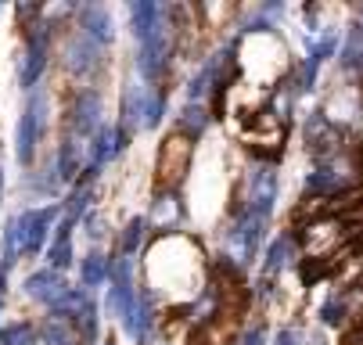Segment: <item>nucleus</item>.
I'll use <instances>...</instances> for the list:
<instances>
[{
	"instance_id": "nucleus-1",
	"label": "nucleus",
	"mask_w": 363,
	"mask_h": 345,
	"mask_svg": "<svg viewBox=\"0 0 363 345\" xmlns=\"http://www.w3.org/2000/svg\"><path fill=\"white\" fill-rule=\"evenodd\" d=\"M302 249V277H335L349 263H363V191H342L331 198L306 202L295 220Z\"/></svg>"
},
{
	"instance_id": "nucleus-2",
	"label": "nucleus",
	"mask_w": 363,
	"mask_h": 345,
	"mask_svg": "<svg viewBox=\"0 0 363 345\" xmlns=\"http://www.w3.org/2000/svg\"><path fill=\"white\" fill-rule=\"evenodd\" d=\"M238 119V137L252 147V152L259 155H281V147H284V123L270 112H234Z\"/></svg>"
},
{
	"instance_id": "nucleus-3",
	"label": "nucleus",
	"mask_w": 363,
	"mask_h": 345,
	"mask_svg": "<svg viewBox=\"0 0 363 345\" xmlns=\"http://www.w3.org/2000/svg\"><path fill=\"white\" fill-rule=\"evenodd\" d=\"M187 159H191V140L187 133H169L159 155V169H155V191H169L184 180L187 173Z\"/></svg>"
},
{
	"instance_id": "nucleus-4",
	"label": "nucleus",
	"mask_w": 363,
	"mask_h": 345,
	"mask_svg": "<svg viewBox=\"0 0 363 345\" xmlns=\"http://www.w3.org/2000/svg\"><path fill=\"white\" fill-rule=\"evenodd\" d=\"M342 345H363V313H352V324H349Z\"/></svg>"
}]
</instances>
